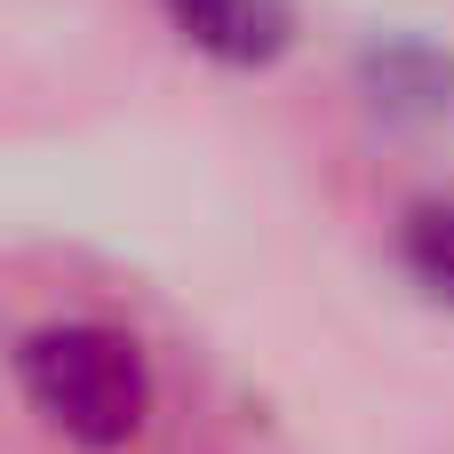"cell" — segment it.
I'll list each match as a JSON object with an SVG mask.
<instances>
[{"label": "cell", "mask_w": 454, "mask_h": 454, "mask_svg": "<svg viewBox=\"0 0 454 454\" xmlns=\"http://www.w3.org/2000/svg\"><path fill=\"white\" fill-rule=\"evenodd\" d=\"M160 16L231 72H263L295 40V0H160Z\"/></svg>", "instance_id": "7a4b0ae2"}, {"label": "cell", "mask_w": 454, "mask_h": 454, "mask_svg": "<svg viewBox=\"0 0 454 454\" xmlns=\"http://www.w3.org/2000/svg\"><path fill=\"white\" fill-rule=\"evenodd\" d=\"M399 263L423 295L454 303V200H415L399 215Z\"/></svg>", "instance_id": "3957f363"}, {"label": "cell", "mask_w": 454, "mask_h": 454, "mask_svg": "<svg viewBox=\"0 0 454 454\" xmlns=\"http://www.w3.org/2000/svg\"><path fill=\"white\" fill-rule=\"evenodd\" d=\"M16 391L48 439H64L80 454L136 447L152 431V407H160L152 351L96 311H56V319L24 327L16 335Z\"/></svg>", "instance_id": "6da1fadb"}]
</instances>
